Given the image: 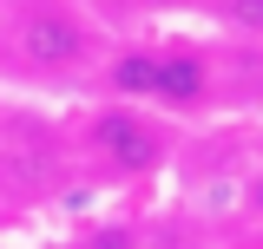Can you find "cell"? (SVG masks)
I'll return each instance as SVG.
<instances>
[{"label": "cell", "mask_w": 263, "mask_h": 249, "mask_svg": "<svg viewBox=\"0 0 263 249\" xmlns=\"http://www.w3.org/2000/svg\"><path fill=\"white\" fill-rule=\"evenodd\" d=\"M13 39H20V59L40 72H72L86 59V20L72 7H27Z\"/></svg>", "instance_id": "6da1fadb"}, {"label": "cell", "mask_w": 263, "mask_h": 249, "mask_svg": "<svg viewBox=\"0 0 263 249\" xmlns=\"http://www.w3.org/2000/svg\"><path fill=\"white\" fill-rule=\"evenodd\" d=\"M92 144L112 157V171H125V177L158 171V157H164L158 125L138 118V112H125V105H112V112H99V118H92Z\"/></svg>", "instance_id": "7a4b0ae2"}, {"label": "cell", "mask_w": 263, "mask_h": 249, "mask_svg": "<svg viewBox=\"0 0 263 249\" xmlns=\"http://www.w3.org/2000/svg\"><path fill=\"white\" fill-rule=\"evenodd\" d=\"M204 92H211V66L197 53H158V79H152L158 105H197Z\"/></svg>", "instance_id": "3957f363"}, {"label": "cell", "mask_w": 263, "mask_h": 249, "mask_svg": "<svg viewBox=\"0 0 263 249\" xmlns=\"http://www.w3.org/2000/svg\"><path fill=\"white\" fill-rule=\"evenodd\" d=\"M7 177H13L20 190H40L46 177H53V151H46V138H40L33 125H20V138H13V151L0 157V184H7Z\"/></svg>", "instance_id": "277c9868"}, {"label": "cell", "mask_w": 263, "mask_h": 249, "mask_svg": "<svg viewBox=\"0 0 263 249\" xmlns=\"http://www.w3.org/2000/svg\"><path fill=\"white\" fill-rule=\"evenodd\" d=\"M152 79H158V53H119L112 59V92L152 98Z\"/></svg>", "instance_id": "5b68a950"}, {"label": "cell", "mask_w": 263, "mask_h": 249, "mask_svg": "<svg viewBox=\"0 0 263 249\" xmlns=\"http://www.w3.org/2000/svg\"><path fill=\"white\" fill-rule=\"evenodd\" d=\"M224 20L237 33H263V0H224Z\"/></svg>", "instance_id": "8992f818"}, {"label": "cell", "mask_w": 263, "mask_h": 249, "mask_svg": "<svg viewBox=\"0 0 263 249\" xmlns=\"http://www.w3.org/2000/svg\"><path fill=\"white\" fill-rule=\"evenodd\" d=\"M86 249H138V236H132L125 223H105V230H92V243Z\"/></svg>", "instance_id": "52a82bcc"}, {"label": "cell", "mask_w": 263, "mask_h": 249, "mask_svg": "<svg viewBox=\"0 0 263 249\" xmlns=\"http://www.w3.org/2000/svg\"><path fill=\"white\" fill-rule=\"evenodd\" d=\"M158 249H204V243H191L184 230H164V236H158Z\"/></svg>", "instance_id": "ba28073f"}, {"label": "cell", "mask_w": 263, "mask_h": 249, "mask_svg": "<svg viewBox=\"0 0 263 249\" xmlns=\"http://www.w3.org/2000/svg\"><path fill=\"white\" fill-rule=\"evenodd\" d=\"M250 203H257V210H263V177H250Z\"/></svg>", "instance_id": "9c48e42d"}]
</instances>
